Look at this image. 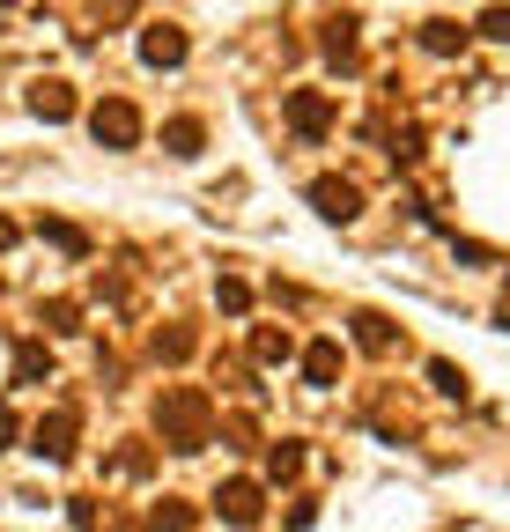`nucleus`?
<instances>
[{
  "label": "nucleus",
  "instance_id": "nucleus-1",
  "mask_svg": "<svg viewBox=\"0 0 510 532\" xmlns=\"http://www.w3.org/2000/svg\"><path fill=\"white\" fill-rule=\"evenodd\" d=\"M207 392H193V385H170L163 399H156V429H163V444L170 451H200L207 444Z\"/></svg>",
  "mask_w": 510,
  "mask_h": 532
},
{
  "label": "nucleus",
  "instance_id": "nucleus-2",
  "mask_svg": "<svg viewBox=\"0 0 510 532\" xmlns=\"http://www.w3.org/2000/svg\"><path fill=\"white\" fill-rule=\"evenodd\" d=\"M89 133H97L104 148H141V111L126 97H104L97 111H89Z\"/></svg>",
  "mask_w": 510,
  "mask_h": 532
},
{
  "label": "nucleus",
  "instance_id": "nucleus-3",
  "mask_svg": "<svg viewBox=\"0 0 510 532\" xmlns=\"http://www.w3.org/2000/svg\"><path fill=\"white\" fill-rule=\"evenodd\" d=\"M74 429H82V414H74V407H52V414H37V429H30V451L60 466V459H74Z\"/></svg>",
  "mask_w": 510,
  "mask_h": 532
},
{
  "label": "nucleus",
  "instance_id": "nucleus-4",
  "mask_svg": "<svg viewBox=\"0 0 510 532\" xmlns=\"http://www.w3.org/2000/svg\"><path fill=\"white\" fill-rule=\"evenodd\" d=\"M281 119L304 133V141H326L333 133V104H326V89H289V97H281Z\"/></svg>",
  "mask_w": 510,
  "mask_h": 532
},
{
  "label": "nucleus",
  "instance_id": "nucleus-5",
  "mask_svg": "<svg viewBox=\"0 0 510 532\" xmlns=\"http://www.w3.org/2000/svg\"><path fill=\"white\" fill-rule=\"evenodd\" d=\"M311 207L326 222H355V215H363V193H355L348 178H311Z\"/></svg>",
  "mask_w": 510,
  "mask_h": 532
},
{
  "label": "nucleus",
  "instance_id": "nucleus-6",
  "mask_svg": "<svg viewBox=\"0 0 510 532\" xmlns=\"http://www.w3.org/2000/svg\"><path fill=\"white\" fill-rule=\"evenodd\" d=\"M215 510H222L230 525H259L267 496H259V481H244V473H237V481H222V488H215Z\"/></svg>",
  "mask_w": 510,
  "mask_h": 532
},
{
  "label": "nucleus",
  "instance_id": "nucleus-7",
  "mask_svg": "<svg viewBox=\"0 0 510 532\" xmlns=\"http://www.w3.org/2000/svg\"><path fill=\"white\" fill-rule=\"evenodd\" d=\"M185 52H193V45H185V30H170V23H148L141 30V60L148 67H185Z\"/></svg>",
  "mask_w": 510,
  "mask_h": 532
},
{
  "label": "nucleus",
  "instance_id": "nucleus-8",
  "mask_svg": "<svg viewBox=\"0 0 510 532\" xmlns=\"http://www.w3.org/2000/svg\"><path fill=\"white\" fill-rule=\"evenodd\" d=\"M163 148H170L178 163H193L200 148H207V126L193 119V111H178V119H163Z\"/></svg>",
  "mask_w": 510,
  "mask_h": 532
},
{
  "label": "nucleus",
  "instance_id": "nucleus-9",
  "mask_svg": "<svg viewBox=\"0 0 510 532\" xmlns=\"http://www.w3.org/2000/svg\"><path fill=\"white\" fill-rule=\"evenodd\" d=\"M30 111L60 126V119H74V89L67 82H30Z\"/></svg>",
  "mask_w": 510,
  "mask_h": 532
},
{
  "label": "nucleus",
  "instance_id": "nucleus-10",
  "mask_svg": "<svg viewBox=\"0 0 510 532\" xmlns=\"http://www.w3.org/2000/svg\"><path fill=\"white\" fill-rule=\"evenodd\" d=\"M466 37H474V30H459V23H422V52H437V60H459Z\"/></svg>",
  "mask_w": 510,
  "mask_h": 532
},
{
  "label": "nucleus",
  "instance_id": "nucleus-11",
  "mask_svg": "<svg viewBox=\"0 0 510 532\" xmlns=\"http://www.w3.org/2000/svg\"><path fill=\"white\" fill-rule=\"evenodd\" d=\"M304 377H311V385H333V377H340V348H333V340H311V348H304Z\"/></svg>",
  "mask_w": 510,
  "mask_h": 532
},
{
  "label": "nucleus",
  "instance_id": "nucleus-12",
  "mask_svg": "<svg viewBox=\"0 0 510 532\" xmlns=\"http://www.w3.org/2000/svg\"><path fill=\"white\" fill-rule=\"evenodd\" d=\"M37 237H45L52 252H67V259H89V237L74 230V222H37Z\"/></svg>",
  "mask_w": 510,
  "mask_h": 532
},
{
  "label": "nucleus",
  "instance_id": "nucleus-13",
  "mask_svg": "<svg viewBox=\"0 0 510 532\" xmlns=\"http://www.w3.org/2000/svg\"><path fill=\"white\" fill-rule=\"evenodd\" d=\"M318 52H326V60H340V67H355V23H348V15H340L326 37H318Z\"/></svg>",
  "mask_w": 510,
  "mask_h": 532
},
{
  "label": "nucleus",
  "instance_id": "nucleus-14",
  "mask_svg": "<svg viewBox=\"0 0 510 532\" xmlns=\"http://www.w3.org/2000/svg\"><path fill=\"white\" fill-rule=\"evenodd\" d=\"M252 355L274 370V363H289V355H296V340H289V333H274V326H259V333H252Z\"/></svg>",
  "mask_w": 510,
  "mask_h": 532
},
{
  "label": "nucleus",
  "instance_id": "nucleus-15",
  "mask_svg": "<svg viewBox=\"0 0 510 532\" xmlns=\"http://www.w3.org/2000/svg\"><path fill=\"white\" fill-rule=\"evenodd\" d=\"M355 340H363V348H392L400 333H392V318H385V311H355Z\"/></svg>",
  "mask_w": 510,
  "mask_h": 532
},
{
  "label": "nucleus",
  "instance_id": "nucleus-16",
  "mask_svg": "<svg viewBox=\"0 0 510 532\" xmlns=\"http://www.w3.org/2000/svg\"><path fill=\"white\" fill-rule=\"evenodd\" d=\"M37 318H45V333H82V303H67V296H52Z\"/></svg>",
  "mask_w": 510,
  "mask_h": 532
},
{
  "label": "nucleus",
  "instance_id": "nucleus-17",
  "mask_svg": "<svg viewBox=\"0 0 510 532\" xmlns=\"http://www.w3.org/2000/svg\"><path fill=\"white\" fill-rule=\"evenodd\" d=\"M148 525H156V532H193V510H185L178 496H163L156 510H148Z\"/></svg>",
  "mask_w": 510,
  "mask_h": 532
},
{
  "label": "nucleus",
  "instance_id": "nucleus-18",
  "mask_svg": "<svg viewBox=\"0 0 510 532\" xmlns=\"http://www.w3.org/2000/svg\"><path fill=\"white\" fill-rule=\"evenodd\" d=\"M215 303H222L230 318H244V311H252V289H244L237 274H222V281H215Z\"/></svg>",
  "mask_w": 510,
  "mask_h": 532
},
{
  "label": "nucleus",
  "instance_id": "nucleus-19",
  "mask_svg": "<svg viewBox=\"0 0 510 532\" xmlns=\"http://www.w3.org/2000/svg\"><path fill=\"white\" fill-rule=\"evenodd\" d=\"M185 355H193V333H185V326L156 333V363H185Z\"/></svg>",
  "mask_w": 510,
  "mask_h": 532
},
{
  "label": "nucleus",
  "instance_id": "nucleus-20",
  "mask_svg": "<svg viewBox=\"0 0 510 532\" xmlns=\"http://www.w3.org/2000/svg\"><path fill=\"white\" fill-rule=\"evenodd\" d=\"M429 385H437L444 399H466V370L459 363H429Z\"/></svg>",
  "mask_w": 510,
  "mask_h": 532
},
{
  "label": "nucleus",
  "instance_id": "nucleus-21",
  "mask_svg": "<svg viewBox=\"0 0 510 532\" xmlns=\"http://www.w3.org/2000/svg\"><path fill=\"white\" fill-rule=\"evenodd\" d=\"M488 45H510V8H481V23H474Z\"/></svg>",
  "mask_w": 510,
  "mask_h": 532
},
{
  "label": "nucleus",
  "instance_id": "nucleus-22",
  "mask_svg": "<svg viewBox=\"0 0 510 532\" xmlns=\"http://www.w3.org/2000/svg\"><path fill=\"white\" fill-rule=\"evenodd\" d=\"M15 370H23V385H37V377H52V355H37V348H23V355H15Z\"/></svg>",
  "mask_w": 510,
  "mask_h": 532
},
{
  "label": "nucleus",
  "instance_id": "nucleus-23",
  "mask_svg": "<svg viewBox=\"0 0 510 532\" xmlns=\"http://www.w3.org/2000/svg\"><path fill=\"white\" fill-rule=\"evenodd\" d=\"M296 466H304V451H296V444H274V451H267V473H274V481H281V473H296Z\"/></svg>",
  "mask_w": 510,
  "mask_h": 532
},
{
  "label": "nucleus",
  "instance_id": "nucleus-24",
  "mask_svg": "<svg viewBox=\"0 0 510 532\" xmlns=\"http://www.w3.org/2000/svg\"><path fill=\"white\" fill-rule=\"evenodd\" d=\"M97 15H111V23H126V15H134V0H97Z\"/></svg>",
  "mask_w": 510,
  "mask_h": 532
},
{
  "label": "nucleus",
  "instance_id": "nucleus-25",
  "mask_svg": "<svg viewBox=\"0 0 510 532\" xmlns=\"http://www.w3.org/2000/svg\"><path fill=\"white\" fill-rule=\"evenodd\" d=\"M15 237H23V230H15V222H8V215H0V252H8V244H15Z\"/></svg>",
  "mask_w": 510,
  "mask_h": 532
}]
</instances>
